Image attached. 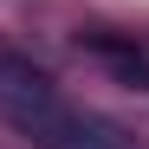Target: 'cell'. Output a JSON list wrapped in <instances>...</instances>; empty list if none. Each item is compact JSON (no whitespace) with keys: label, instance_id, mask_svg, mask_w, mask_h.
<instances>
[{"label":"cell","instance_id":"6da1fadb","mask_svg":"<svg viewBox=\"0 0 149 149\" xmlns=\"http://www.w3.org/2000/svg\"><path fill=\"white\" fill-rule=\"evenodd\" d=\"M0 117L33 149H136L117 123L91 117L84 104H71V97L45 78L33 58H19V52H0Z\"/></svg>","mask_w":149,"mask_h":149},{"label":"cell","instance_id":"7a4b0ae2","mask_svg":"<svg viewBox=\"0 0 149 149\" xmlns=\"http://www.w3.org/2000/svg\"><path fill=\"white\" fill-rule=\"evenodd\" d=\"M91 52H97V58H110L117 71H130V78L149 91V58H143V52H130V45H110V39H91Z\"/></svg>","mask_w":149,"mask_h":149}]
</instances>
